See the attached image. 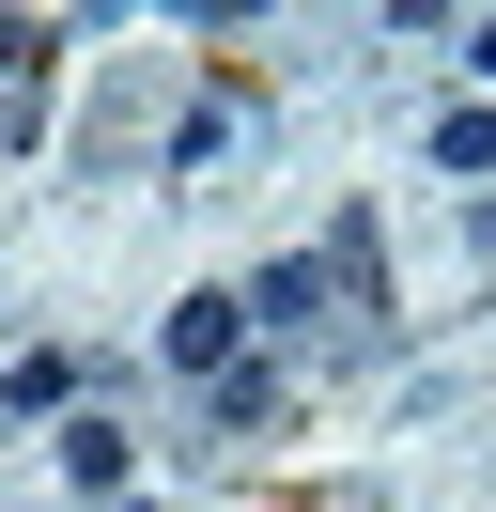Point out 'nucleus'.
<instances>
[{
	"instance_id": "1",
	"label": "nucleus",
	"mask_w": 496,
	"mask_h": 512,
	"mask_svg": "<svg viewBox=\"0 0 496 512\" xmlns=\"http://www.w3.org/2000/svg\"><path fill=\"white\" fill-rule=\"evenodd\" d=\"M233 326H248L233 295H186V311H171V357H186V373H217V357H233Z\"/></svg>"
},
{
	"instance_id": "2",
	"label": "nucleus",
	"mask_w": 496,
	"mask_h": 512,
	"mask_svg": "<svg viewBox=\"0 0 496 512\" xmlns=\"http://www.w3.org/2000/svg\"><path fill=\"white\" fill-rule=\"evenodd\" d=\"M434 171H496V109H450L434 125Z\"/></svg>"
},
{
	"instance_id": "3",
	"label": "nucleus",
	"mask_w": 496,
	"mask_h": 512,
	"mask_svg": "<svg viewBox=\"0 0 496 512\" xmlns=\"http://www.w3.org/2000/svg\"><path fill=\"white\" fill-rule=\"evenodd\" d=\"M481 78H496V16H481Z\"/></svg>"
}]
</instances>
